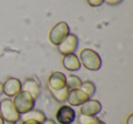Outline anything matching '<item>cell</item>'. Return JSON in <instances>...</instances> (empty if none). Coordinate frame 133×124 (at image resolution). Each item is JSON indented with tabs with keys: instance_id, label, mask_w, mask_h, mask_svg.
<instances>
[{
	"instance_id": "1",
	"label": "cell",
	"mask_w": 133,
	"mask_h": 124,
	"mask_svg": "<svg viewBox=\"0 0 133 124\" xmlns=\"http://www.w3.org/2000/svg\"><path fill=\"white\" fill-rule=\"evenodd\" d=\"M78 58H79L80 64L88 70L97 71L102 66V60L100 56L91 48H83L79 52Z\"/></svg>"
},
{
	"instance_id": "2",
	"label": "cell",
	"mask_w": 133,
	"mask_h": 124,
	"mask_svg": "<svg viewBox=\"0 0 133 124\" xmlns=\"http://www.w3.org/2000/svg\"><path fill=\"white\" fill-rule=\"evenodd\" d=\"M35 99L28 92L20 90L16 96L13 97V104L19 114H24L31 110L35 107Z\"/></svg>"
},
{
	"instance_id": "3",
	"label": "cell",
	"mask_w": 133,
	"mask_h": 124,
	"mask_svg": "<svg viewBox=\"0 0 133 124\" xmlns=\"http://www.w3.org/2000/svg\"><path fill=\"white\" fill-rule=\"evenodd\" d=\"M0 116L5 121L10 124H17L20 120V114L17 112L10 99L0 100Z\"/></svg>"
},
{
	"instance_id": "4",
	"label": "cell",
	"mask_w": 133,
	"mask_h": 124,
	"mask_svg": "<svg viewBox=\"0 0 133 124\" xmlns=\"http://www.w3.org/2000/svg\"><path fill=\"white\" fill-rule=\"evenodd\" d=\"M69 33H70V30H69V25L65 21H59L52 27L48 33L49 42L54 46H58Z\"/></svg>"
},
{
	"instance_id": "5",
	"label": "cell",
	"mask_w": 133,
	"mask_h": 124,
	"mask_svg": "<svg viewBox=\"0 0 133 124\" xmlns=\"http://www.w3.org/2000/svg\"><path fill=\"white\" fill-rule=\"evenodd\" d=\"M55 118L59 124H72L77 119V113L71 106L62 105L57 109Z\"/></svg>"
},
{
	"instance_id": "6",
	"label": "cell",
	"mask_w": 133,
	"mask_h": 124,
	"mask_svg": "<svg viewBox=\"0 0 133 124\" xmlns=\"http://www.w3.org/2000/svg\"><path fill=\"white\" fill-rule=\"evenodd\" d=\"M57 47L58 52L63 56L66 54L75 53L78 47V38L75 34L69 33Z\"/></svg>"
},
{
	"instance_id": "7",
	"label": "cell",
	"mask_w": 133,
	"mask_h": 124,
	"mask_svg": "<svg viewBox=\"0 0 133 124\" xmlns=\"http://www.w3.org/2000/svg\"><path fill=\"white\" fill-rule=\"evenodd\" d=\"M101 109V103L98 100L92 99H89L79 106V113L87 116H97V114H98Z\"/></svg>"
},
{
	"instance_id": "8",
	"label": "cell",
	"mask_w": 133,
	"mask_h": 124,
	"mask_svg": "<svg viewBox=\"0 0 133 124\" xmlns=\"http://www.w3.org/2000/svg\"><path fill=\"white\" fill-rule=\"evenodd\" d=\"M21 90V81L17 78L10 77L3 82V94L8 98L16 96Z\"/></svg>"
},
{
	"instance_id": "9",
	"label": "cell",
	"mask_w": 133,
	"mask_h": 124,
	"mask_svg": "<svg viewBox=\"0 0 133 124\" xmlns=\"http://www.w3.org/2000/svg\"><path fill=\"white\" fill-rule=\"evenodd\" d=\"M89 99L90 98L80 89H74L69 90V94H68V98H66V101H68L69 106L79 107L81 104H83Z\"/></svg>"
},
{
	"instance_id": "10",
	"label": "cell",
	"mask_w": 133,
	"mask_h": 124,
	"mask_svg": "<svg viewBox=\"0 0 133 124\" xmlns=\"http://www.w3.org/2000/svg\"><path fill=\"white\" fill-rule=\"evenodd\" d=\"M48 86L50 89H60L66 87V75L60 71H54L48 79Z\"/></svg>"
},
{
	"instance_id": "11",
	"label": "cell",
	"mask_w": 133,
	"mask_h": 124,
	"mask_svg": "<svg viewBox=\"0 0 133 124\" xmlns=\"http://www.w3.org/2000/svg\"><path fill=\"white\" fill-rule=\"evenodd\" d=\"M62 66L65 69L69 71H78L81 68L79 58L75 53L66 54L63 56Z\"/></svg>"
},
{
	"instance_id": "12",
	"label": "cell",
	"mask_w": 133,
	"mask_h": 124,
	"mask_svg": "<svg viewBox=\"0 0 133 124\" xmlns=\"http://www.w3.org/2000/svg\"><path fill=\"white\" fill-rule=\"evenodd\" d=\"M21 90L28 92L35 100H37L40 95V86L33 79H26L21 82Z\"/></svg>"
},
{
	"instance_id": "13",
	"label": "cell",
	"mask_w": 133,
	"mask_h": 124,
	"mask_svg": "<svg viewBox=\"0 0 133 124\" xmlns=\"http://www.w3.org/2000/svg\"><path fill=\"white\" fill-rule=\"evenodd\" d=\"M46 115L40 109H33L31 110L28 111V112L24 113V114L20 115V120L21 121H24V120H36V121L39 122V123H42L45 120H46Z\"/></svg>"
},
{
	"instance_id": "14",
	"label": "cell",
	"mask_w": 133,
	"mask_h": 124,
	"mask_svg": "<svg viewBox=\"0 0 133 124\" xmlns=\"http://www.w3.org/2000/svg\"><path fill=\"white\" fill-rule=\"evenodd\" d=\"M69 90L68 87H64L60 89H50L49 91L51 93V96L57 100V102H60V103H63L66 100V98H68V94H69Z\"/></svg>"
},
{
	"instance_id": "15",
	"label": "cell",
	"mask_w": 133,
	"mask_h": 124,
	"mask_svg": "<svg viewBox=\"0 0 133 124\" xmlns=\"http://www.w3.org/2000/svg\"><path fill=\"white\" fill-rule=\"evenodd\" d=\"M82 83V80L76 75H69L66 76V86L69 89H79L80 85Z\"/></svg>"
},
{
	"instance_id": "16",
	"label": "cell",
	"mask_w": 133,
	"mask_h": 124,
	"mask_svg": "<svg viewBox=\"0 0 133 124\" xmlns=\"http://www.w3.org/2000/svg\"><path fill=\"white\" fill-rule=\"evenodd\" d=\"M80 89L86 93L89 98L94 96L95 92H96V86L93 82L89 81V80H86V81H82L81 85H80Z\"/></svg>"
},
{
	"instance_id": "17",
	"label": "cell",
	"mask_w": 133,
	"mask_h": 124,
	"mask_svg": "<svg viewBox=\"0 0 133 124\" xmlns=\"http://www.w3.org/2000/svg\"><path fill=\"white\" fill-rule=\"evenodd\" d=\"M78 124H89L90 123L92 120H94L95 119H97V116H87V115L80 114L78 116Z\"/></svg>"
},
{
	"instance_id": "18",
	"label": "cell",
	"mask_w": 133,
	"mask_h": 124,
	"mask_svg": "<svg viewBox=\"0 0 133 124\" xmlns=\"http://www.w3.org/2000/svg\"><path fill=\"white\" fill-rule=\"evenodd\" d=\"M87 3L89 6H92V8H98L103 4L104 0H87Z\"/></svg>"
},
{
	"instance_id": "19",
	"label": "cell",
	"mask_w": 133,
	"mask_h": 124,
	"mask_svg": "<svg viewBox=\"0 0 133 124\" xmlns=\"http://www.w3.org/2000/svg\"><path fill=\"white\" fill-rule=\"evenodd\" d=\"M123 0H104V3H106L109 6H116L122 2Z\"/></svg>"
},
{
	"instance_id": "20",
	"label": "cell",
	"mask_w": 133,
	"mask_h": 124,
	"mask_svg": "<svg viewBox=\"0 0 133 124\" xmlns=\"http://www.w3.org/2000/svg\"><path fill=\"white\" fill-rule=\"evenodd\" d=\"M126 124H133V114L130 113V114L128 116L127 120H126Z\"/></svg>"
},
{
	"instance_id": "21",
	"label": "cell",
	"mask_w": 133,
	"mask_h": 124,
	"mask_svg": "<svg viewBox=\"0 0 133 124\" xmlns=\"http://www.w3.org/2000/svg\"><path fill=\"white\" fill-rule=\"evenodd\" d=\"M21 124H41V123L36 121V120H24V121H22V123H21Z\"/></svg>"
},
{
	"instance_id": "22",
	"label": "cell",
	"mask_w": 133,
	"mask_h": 124,
	"mask_svg": "<svg viewBox=\"0 0 133 124\" xmlns=\"http://www.w3.org/2000/svg\"><path fill=\"white\" fill-rule=\"evenodd\" d=\"M89 124H106V123L104 121H102V120H98V119L97 118V119H95L94 120H92V121H91L90 123H89Z\"/></svg>"
},
{
	"instance_id": "23",
	"label": "cell",
	"mask_w": 133,
	"mask_h": 124,
	"mask_svg": "<svg viewBox=\"0 0 133 124\" xmlns=\"http://www.w3.org/2000/svg\"><path fill=\"white\" fill-rule=\"evenodd\" d=\"M41 124H56V122L53 120H50V119H46Z\"/></svg>"
},
{
	"instance_id": "24",
	"label": "cell",
	"mask_w": 133,
	"mask_h": 124,
	"mask_svg": "<svg viewBox=\"0 0 133 124\" xmlns=\"http://www.w3.org/2000/svg\"><path fill=\"white\" fill-rule=\"evenodd\" d=\"M3 94V83L0 82V96Z\"/></svg>"
},
{
	"instance_id": "25",
	"label": "cell",
	"mask_w": 133,
	"mask_h": 124,
	"mask_svg": "<svg viewBox=\"0 0 133 124\" xmlns=\"http://www.w3.org/2000/svg\"><path fill=\"white\" fill-rule=\"evenodd\" d=\"M0 124H5V120H3L1 116H0Z\"/></svg>"
}]
</instances>
